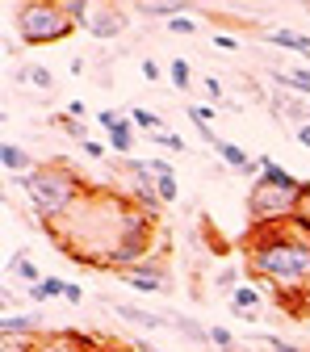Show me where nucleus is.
I'll list each match as a JSON object with an SVG mask.
<instances>
[{
    "instance_id": "f257e3e1",
    "label": "nucleus",
    "mask_w": 310,
    "mask_h": 352,
    "mask_svg": "<svg viewBox=\"0 0 310 352\" xmlns=\"http://www.w3.org/2000/svg\"><path fill=\"white\" fill-rule=\"evenodd\" d=\"M243 260L281 302L310 294V223L298 214L277 227H247Z\"/></svg>"
},
{
    "instance_id": "f03ea898",
    "label": "nucleus",
    "mask_w": 310,
    "mask_h": 352,
    "mask_svg": "<svg viewBox=\"0 0 310 352\" xmlns=\"http://www.w3.org/2000/svg\"><path fill=\"white\" fill-rule=\"evenodd\" d=\"M17 185L25 189L34 214H38L47 227H51V223L59 227L63 218L88 197V189H84V181H80V172H76L71 164H63V160H55V164H38L34 172L21 176Z\"/></svg>"
},
{
    "instance_id": "7ed1b4c3",
    "label": "nucleus",
    "mask_w": 310,
    "mask_h": 352,
    "mask_svg": "<svg viewBox=\"0 0 310 352\" xmlns=\"http://www.w3.org/2000/svg\"><path fill=\"white\" fill-rule=\"evenodd\" d=\"M247 227H277L298 218L310 201V181H294V185H277V181H264L256 176L252 189H247Z\"/></svg>"
},
{
    "instance_id": "20e7f679",
    "label": "nucleus",
    "mask_w": 310,
    "mask_h": 352,
    "mask_svg": "<svg viewBox=\"0 0 310 352\" xmlns=\"http://www.w3.org/2000/svg\"><path fill=\"white\" fill-rule=\"evenodd\" d=\"M13 30L21 47H47V42H63L67 34H76L59 0H21L13 13Z\"/></svg>"
},
{
    "instance_id": "39448f33",
    "label": "nucleus",
    "mask_w": 310,
    "mask_h": 352,
    "mask_svg": "<svg viewBox=\"0 0 310 352\" xmlns=\"http://www.w3.org/2000/svg\"><path fill=\"white\" fill-rule=\"evenodd\" d=\"M109 311L126 323H135L139 331H164L172 327V315H159V311H147V306H135V302H109Z\"/></svg>"
},
{
    "instance_id": "423d86ee",
    "label": "nucleus",
    "mask_w": 310,
    "mask_h": 352,
    "mask_svg": "<svg viewBox=\"0 0 310 352\" xmlns=\"http://www.w3.org/2000/svg\"><path fill=\"white\" fill-rule=\"evenodd\" d=\"M84 34H93V38L109 42V38L126 34V13H122V9H113V5H101V9H93V17H88Z\"/></svg>"
},
{
    "instance_id": "0eeeda50",
    "label": "nucleus",
    "mask_w": 310,
    "mask_h": 352,
    "mask_svg": "<svg viewBox=\"0 0 310 352\" xmlns=\"http://www.w3.org/2000/svg\"><path fill=\"white\" fill-rule=\"evenodd\" d=\"M143 17H159V21H176V17H189V0H143L139 5Z\"/></svg>"
},
{
    "instance_id": "6e6552de",
    "label": "nucleus",
    "mask_w": 310,
    "mask_h": 352,
    "mask_svg": "<svg viewBox=\"0 0 310 352\" xmlns=\"http://www.w3.org/2000/svg\"><path fill=\"white\" fill-rule=\"evenodd\" d=\"M105 139H109V151H113L118 160H130V147H135V122H130V113L109 130Z\"/></svg>"
},
{
    "instance_id": "1a4fd4ad",
    "label": "nucleus",
    "mask_w": 310,
    "mask_h": 352,
    "mask_svg": "<svg viewBox=\"0 0 310 352\" xmlns=\"http://www.w3.org/2000/svg\"><path fill=\"white\" fill-rule=\"evenodd\" d=\"M0 331H5V340H38L42 323L25 319V315H5V319H0Z\"/></svg>"
},
{
    "instance_id": "9d476101",
    "label": "nucleus",
    "mask_w": 310,
    "mask_h": 352,
    "mask_svg": "<svg viewBox=\"0 0 310 352\" xmlns=\"http://www.w3.org/2000/svg\"><path fill=\"white\" fill-rule=\"evenodd\" d=\"M0 164H5V172H9V176H17V181H21L25 172H34V168H38V164H34L17 143H5V147H0Z\"/></svg>"
},
{
    "instance_id": "9b49d317",
    "label": "nucleus",
    "mask_w": 310,
    "mask_h": 352,
    "mask_svg": "<svg viewBox=\"0 0 310 352\" xmlns=\"http://www.w3.org/2000/svg\"><path fill=\"white\" fill-rule=\"evenodd\" d=\"M269 47H281V51H294V55H310V38L306 34H294V30H273L264 34Z\"/></svg>"
},
{
    "instance_id": "f8f14e48",
    "label": "nucleus",
    "mask_w": 310,
    "mask_h": 352,
    "mask_svg": "<svg viewBox=\"0 0 310 352\" xmlns=\"http://www.w3.org/2000/svg\"><path fill=\"white\" fill-rule=\"evenodd\" d=\"M172 331L185 336L189 344H210V327H201V323L189 319V315H172Z\"/></svg>"
},
{
    "instance_id": "ddd939ff",
    "label": "nucleus",
    "mask_w": 310,
    "mask_h": 352,
    "mask_svg": "<svg viewBox=\"0 0 310 352\" xmlns=\"http://www.w3.org/2000/svg\"><path fill=\"white\" fill-rule=\"evenodd\" d=\"M231 311L243 319V315H256L260 311V289L256 285H239L235 294H231Z\"/></svg>"
},
{
    "instance_id": "4468645a",
    "label": "nucleus",
    "mask_w": 310,
    "mask_h": 352,
    "mask_svg": "<svg viewBox=\"0 0 310 352\" xmlns=\"http://www.w3.org/2000/svg\"><path fill=\"white\" fill-rule=\"evenodd\" d=\"M9 269H13V273H17V277H21V281L30 285V289H34V285H42V281H47V277H42V269H38V264H34V260H30L25 252H17V256L9 260Z\"/></svg>"
},
{
    "instance_id": "2eb2a0df",
    "label": "nucleus",
    "mask_w": 310,
    "mask_h": 352,
    "mask_svg": "<svg viewBox=\"0 0 310 352\" xmlns=\"http://www.w3.org/2000/svg\"><path fill=\"white\" fill-rule=\"evenodd\" d=\"M130 122H135V130H147V139L159 135V130H168L164 118H159L155 109H143V105H139V109H130Z\"/></svg>"
},
{
    "instance_id": "dca6fc26",
    "label": "nucleus",
    "mask_w": 310,
    "mask_h": 352,
    "mask_svg": "<svg viewBox=\"0 0 310 352\" xmlns=\"http://www.w3.org/2000/svg\"><path fill=\"white\" fill-rule=\"evenodd\" d=\"M168 80L181 88V93H189V84H193V63H189L185 55H181V59H172V63H168Z\"/></svg>"
},
{
    "instance_id": "f3484780",
    "label": "nucleus",
    "mask_w": 310,
    "mask_h": 352,
    "mask_svg": "<svg viewBox=\"0 0 310 352\" xmlns=\"http://www.w3.org/2000/svg\"><path fill=\"white\" fill-rule=\"evenodd\" d=\"M63 294H67V281H63V277H47L42 285H34V289H30V298H34V302H51V298H63Z\"/></svg>"
},
{
    "instance_id": "a211bd4d",
    "label": "nucleus",
    "mask_w": 310,
    "mask_h": 352,
    "mask_svg": "<svg viewBox=\"0 0 310 352\" xmlns=\"http://www.w3.org/2000/svg\"><path fill=\"white\" fill-rule=\"evenodd\" d=\"M59 5H63L67 21H71L76 30H84V25H88V17H93V5H88V0H59Z\"/></svg>"
},
{
    "instance_id": "6ab92c4d",
    "label": "nucleus",
    "mask_w": 310,
    "mask_h": 352,
    "mask_svg": "<svg viewBox=\"0 0 310 352\" xmlns=\"http://www.w3.org/2000/svg\"><path fill=\"white\" fill-rule=\"evenodd\" d=\"M55 126L63 130L67 139H80V143H88V122H76V118H67V113H55Z\"/></svg>"
},
{
    "instance_id": "aec40b11",
    "label": "nucleus",
    "mask_w": 310,
    "mask_h": 352,
    "mask_svg": "<svg viewBox=\"0 0 310 352\" xmlns=\"http://www.w3.org/2000/svg\"><path fill=\"white\" fill-rule=\"evenodd\" d=\"M151 143L164 147V151H172V155H185V139L172 135V130H159V135H151Z\"/></svg>"
},
{
    "instance_id": "412c9836",
    "label": "nucleus",
    "mask_w": 310,
    "mask_h": 352,
    "mask_svg": "<svg viewBox=\"0 0 310 352\" xmlns=\"http://www.w3.org/2000/svg\"><path fill=\"white\" fill-rule=\"evenodd\" d=\"M30 84L42 88V93H55V76L42 67V63H30Z\"/></svg>"
},
{
    "instance_id": "4be33fe9",
    "label": "nucleus",
    "mask_w": 310,
    "mask_h": 352,
    "mask_svg": "<svg viewBox=\"0 0 310 352\" xmlns=\"http://www.w3.org/2000/svg\"><path fill=\"white\" fill-rule=\"evenodd\" d=\"M185 113H189L197 126H210V122L218 118V105H197V101H189V105H185Z\"/></svg>"
},
{
    "instance_id": "5701e85b",
    "label": "nucleus",
    "mask_w": 310,
    "mask_h": 352,
    "mask_svg": "<svg viewBox=\"0 0 310 352\" xmlns=\"http://www.w3.org/2000/svg\"><path fill=\"white\" fill-rule=\"evenodd\" d=\"M155 193H159V201H176V197H181L176 176H155Z\"/></svg>"
},
{
    "instance_id": "b1692460",
    "label": "nucleus",
    "mask_w": 310,
    "mask_h": 352,
    "mask_svg": "<svg viewBox=\"0 0 310 352\" xmlns=\"http://www.w3.org/2000/svg\"><path fill=\"white\" fill-rule=\"evenodd\" d=\"M210 344H214L218 352H235V336H231L227 327H218V323L210 327Z\"/></svg>"
},
{
    "instance_id": "393cba45",
    "label": "nucleus",
    "mask_w": 310,
    "mask_h": 352,
    "mask_svg": "<svg viewBox=\"0 0 310 352\" xmlns=\"http://www.w3.org/2000/svg\"><path fill=\"white\" fill-rule=\"evenodd\" d=\"M214 285L223 289V294H235L239 289V269H218L214 273Z\"/></svg>"
},
{
    "instance_id": "a878e982",
    "label": "nucleus",
    "mask_w": 310,
    "mask_h": 352,
    "mask_svg": "<svg viewBox=\"0 0 310 352\" xmlns=\"http://www.w3.org/2000/svg\"><path fill=\"white\" fill-rule=\"evenodd\" d=\"M147 168H151V176H176V168H172L164 155H151V160H147Z\"/></svg>"
},
{
    "instance_id": "bb28decb",
    "label": "nucleus",
    "mask_w": 310,
    "mask_h": 352,
    "mask_svg": "<svg viewBox=\"0 0 310 352\" xmlns=\"http://www.w3.org/2000/svg\"><path fill=\"white\" fill-rule=\"evenodd\" d=\"M214 47H218V51H239L243 42H239L235 34H214Z\"/></svg>"
},
{
    "instance_id": "cd10ccee",
    "label": "nucleus",
    "mask_w": 310,
    "mask_h": 352,
    "mask_svg": "<svg viewBox=\"0 0 310 352\" xmlns=\"http://www.w3.org/2000/svg\"><path fill=\"white\" fill-rule=\"evenodd\" d=\"M122 118H126V113H118V109H101V113H97V122L105 126V135H109V130H113V126H118Z\"/></svg>"
},
{
    "instance_id": "c85d7f7f",
    "label": "nucleus",
    "mask_w": 310,
    "mask_h": 352,
    "mask_svg": "<svg viewBox=\"0 0 310 352\" xmlns=\"http://www.w3.org/2000/svg\"><path fill=\"white\" fill-rule=\"evenodd\" d=\"M139 72H143V80H151V84H155V80H164V67H159L155 59H143V67H139Z\"/></svg>"
},
{
    "instance_id": "c756f323",
    "label": "nucleus",
    "mask_w": 310,
    "mask_h": 352,
    "mask_svg": "<svg viewBox=\"0 0 310 352\" xmlns=\"http://www.w3.org/2000/svg\"><path fill=\"white\" fill-rule=\"evenodd\" d=\"M260 340H264V344H269V348H273V352H298V348H294V344H285V340H281V336H269V331H264V336H260Z\"/></svg>"
},
{
    "instance_id": "7c9ffc66",
    "label": "nucleus",
    "mask_w": 310,
    "mask_h": 352,
    "mask_svg": "<svg viewBox=\"0 0 310 352\" xmlns=\"http://www.w3.org/2000/svg\"><path fill=\"white\" fill-rule=\"evenodd\" d=\"M34 352H67L63 340H34Z\"/></svg>"
},
{
    "instance_id": "2f4dec72",
    "label": "nucleus",
    "mask_w": 310,
    "mask_h": 352,
    "mask_svg": "<svg viewBox=\"0 0 310 352\" xmlns=\"http://www.w3.org/2000/svg\"><path fill=\"white\" fill-rule=\"evenodd\" d=\"M63 113H67V118H76V122H88V109H84V101H67V105H63Z\"/></svg>"
},
{
    "instance_id": "473e14b6",
    "label": "nucleus",
    "mask_w": 310,
    "mask_h": 352,
    "mask_svg": "<svg viewBox=\"0 0 310 352\" xmlns=\"http://www.w3.org/2000/svg\"><path fill=\"white\" fill-rule=\"evenodd\" d=\"M168 34H193V21L189 17H176V21H168Z\"/></svg>"
},
{
    "instance_id": "72a5a7b5",
    "label": "nucleus",
    "mask_w": 310,
    "mask_h": 352,
    "mask_svg": "<svg viewBox=\"0 0 310 352\" xmlns=\"http://www.w3.org/2000/svg\"><path fill=\"white\" fill-rule=\"evenodd\" d=\"M84 155H88V160H105V147H101L97 139H88V143H84Z\"/></svg>"
},
{
    "instance_id": "f704fd0d",
    "label": "nucleus",
    "mask_w": 310,
    "mask_h": 352,
    "mask_svg": "<svg viewBox=\"0 0 310 352\" xmlns=\"http://www.w3.org/2000/svg\"><path fill=\"white\" fill-rule=\"evenodd\" d=\"M206 93H210L214 101H223V80H218V76H210V80H206Z\"/></svg>"
},
{
    "instance_id": "c9c22d12",
    "label": "nucleus",
    "mask_w": 310,
    "mask_h": 352,
    "mask_svg": "<svg viewBox=\"0 0 310 352\" xmlns=\"http://www.w3.org/2000/svg\"><path fill=\"white\" fill-rule=\"evenodd\" d=\"M294 139H298V143L310 151V122H306V126H298V135H294Z\"/></svg>"
},
{
    "instance_id": "e433bc0d",
    "label": "nucleus",
    "mask_w": 310,
    "mask_h": 352,
    "mask_svg": "<svg viewBox=\"0 0 310 352\" xmlns=\"http://www.w3.org/2000/svg\"><path fill=\"white\" fill-rule=\"evenodd\" d=\"M67 72H71V76H84V72H88V63H84V59H80V55H76V59H71V63H67Z\"/></svg>"
},
{
    "instance_id": "4c0bfd02",
    "label": "nucleus",
    "mask_w": 310,
    "mask_h": 352,
    "mask_svg": "<svg viewBox=\"0 0 310 352\" xmlns=\"http://www.w3.org/2000/svg\"><path fill=\"white\" fill-rule=\"evenodd\" d=\"M63 298H67V302H84V289H80V285H71V281H67V294H63Z\"/></svg>"
},
{
    "instance_id": "58836bf2",
    "label": "nucleus",
    "mask_w": 310,
    "mask_h": 352,
    "mask_svg": "<svg viewBox=\"0 0 310 352\" xmlns=\"http://www.w3.org/2000/svg\"><path fill=\"white\" fill-rule=\"evenodd\" d=\"M302 218H306V223H310V201H306V210H302Z\"/></svg>"
}]
</instances>
